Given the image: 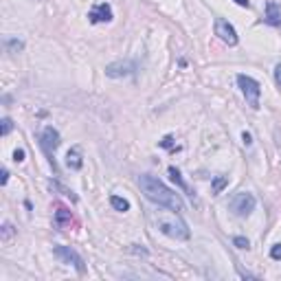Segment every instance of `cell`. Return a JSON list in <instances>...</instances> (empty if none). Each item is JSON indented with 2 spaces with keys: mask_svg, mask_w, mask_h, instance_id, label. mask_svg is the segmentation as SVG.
Here are the masks:
<instances>
[{
  "mask_svg": "<svg viewBox=\"0 0 281 281\" xmlns=\"http://www.w3.org/2000/svg\"><path fill=\"white\" fill-rule=\"evenodd\" d=\"M275 79H277V84L281 86V64H279L277 68H275Z\"/></svg>",
  "mask_w": 281,
  "mask_h": 281,
  "instance_id": "cell-20",
  "label": "cell"
},
{
  "mask_svg": "<svg viewBox=\"0 0 281 281\" xmlns=\"http://www.w3.org/2000/svg\"><path fill=\"white\" fill-rule=\"evenodd\" d=\"M233 244H235L237 248H248V240H246V237H235Z\"/></svg>",
  "mask_w": 281,
  "mask_h": 281,
  "instance_id": "cell-17",
  "label": "cell"
},
{
  "mask_svg": "<svg viewBox=\"0 0 281 281\" xmlns=\"http://www.w3.org/2000/svg\"><path fill=\"white\" fill-rule=\"evenodd\" d=\"M237 84H240L242 92H244V97H246L248 104H251V108H259V95H261L259 84H257L253 77H248V75H240V77H237Z\"/></svg>",
  "mask_w": 281,
  "mask_h": 281,
  "instance_id": "cell-3",
  "label": "cell"
},
{
  "mask_svg": "<svg viewBox=\"0 0 281 281\" xmlns=\"http://www.w3.org/2000/svg\"><path fill=\"white\" fill-rule=\"evenodd\" d=\"M132 70H134V64H130V62H116V64L106 66V75H108V77H125V75H130Z\"/></svg>",
  "mask_w": 281,
  "mask_h": 281,
  "instance_id": "cell-10",
  "label": "cell"
},
{
  "mask_svg": "<svg viewBox=\"0 0 281 281\" xmlns=\"http://www.w3.org/2000/svg\"><path fill=\"white\" fill-rule=\"evenodd\" d=\"M139 185L143 189L145 198L152 200V202L161 204V207L167 209H174V211H182V200L176 191H171L169 187H165L158 178L154 176H140L139 178Z\"/></svg>",
  "mask_w": 281,
  "mask_h": 281,
  "instance_id": "cell-1",
  "label": "cell"
},
{
  "mask_svg": "<svg viewBox=\"0 0 281 281\" xmlns=\"http://www.w3.org/2000/svg\"><path fill=\"white\" fill-rule=\"evenodd\" d=\"M55 222H57L59 226H68V224L73 222V218H70V211L64 209V207H59L57 213H55Z\"/></svg>",
  "mask_w": 281,
  "mask_h": 281,
  "instance_id": "cell-12",
  "label": "cell"
},
{
  "mask_svg": "<svg viewBox=\"0 0 281 281\" xmlns=\"http://www.w3.org/2000/svg\"><path fill=\"white\" fill-rule=\"evenodd\" d=\"M11 128H13V125H11V119H2V134H4V137L11 132Z\"/></svg>",
  "mask_w": 281,
  "mask_h": 281,
  "instance_id": "cell-16",
  "label": "cell"
},
{
  "mask_svg": "<svg viewBox=\"0 0 281 281\" xmlns=\"http://www.w3.org/2000/svg\"><path fill=\"white\" fill-rule=\"evenodd\" d=\"M226 185H228V178H226V176L215 178V182H213V194H220V191H222Z\"/></svg>",
  "mask_w": 281,
  "mask_h": 281,
  "instance_id": "cell-15",
  "label": "cell"
},
{
  "mask_svg": "<svg viewBox=\"0 0 281 281\" xmlns=\"http://www.w3.org/2000/svg\"><path fill=\"white\" fill-rule=\"evenodd\" d=\"M11 235V224H4V240Z\"/></svg>",
  "mask_w": 281,
  "mask_h": 281,
  "instance_id": "cell-23",
  "label": "cell"
},
{
  "mask_svg": "<svg viewBox=\"0 0 281 281\" xmlns=\"http://www.w3.org/2000/svg\"><path fill=\"white\" fill-rule=\"evenodd\" d=\"M156 224L165 235L174 237V240H187L189 237V228L187 224L180 220L178 211L169 209V211H158L156 213Z\"/></svg>",
  "mask_w": 281,
  "mask_h": 281,
  "instance_id": "cell-2",
  "label": "cell"
},
{
  "mask_svg": "<svg viewBox=\"0 0 281 281\" xmlns=\"http://www.w3.org/2000/svg\"><path fill=\"white\" fill-rule=\"evenodd\" d=\"M231 209L235 211L237 215H248L255 209V198H253V194H237L231 202Z\"/></svg>",
  "mask_w": 281,
  "mask_h": 281,
  "instance_id": "cell-5",
  "label": "cell"
},
{
  "mask_svg": "<svg viewBox=\"0 0 281 281\" xmlns=\"http://www.w3.org/2000/svg\"><path fill=\"white\" fill-rule=\"evenodd\" d=\"M7 180H9V171L2 169V178H0V182H2V185H7Z\"/></svg>",
  "mask_w": 281,
  "mask_h": 281,
  "instance_id": "cell-22",
  "label": "cell"
},
{
  "mask_svg": "<svg viewBox=\"0 0 281 281\" xmlns=\"http://www.w3.org/2000/svg\"><path fill=\"white\" fill-rule=\"evenodd\" d=\"M55 255H57L64 264H73L79 273H84V270H86V268H84V259L73 251V248H68V246H55Z\"/></svg>",
  "mask_w": 281,
  "mask_h": 281,
  "instance_id": "cell-4",
  "label": "cell"
},
{
  "mask_svg": "<svg viewBox=\"0 0 281 281\" xmlns=\"http://www.w3.org/2000/svg\"><path fill=\"white\" fill-rule=\"evenodd\" d=\"M66 165L70 169H82V156H79V149H70L66 154Z\"/></svg>",
  "mask_w": 281,
  "mask_h": 281,
  "instance_id": "cell-11",
  "label": "cell"
},
{
  "mask_svg": "<svg viewBox=\"0 0 281 281\" xmlns=\"http://www.w3.org/2000/svg\"><path fill=\"white\" fill-rule=\"evenodd\" d=\"M171 140H174V139H171V137H165V139H163V147H171Z\"/></svg>",
  "mask_w": 281,
  "mask_h": 281,
  "instance_id": "cell-21",
  "label": "cell"
},
{
  "mask_svg": "<svg viewBox=\"0 0 281 281\" xmlns=\"http://www.w3.org/2000/svg\"><path fill=\"white\" fill-rule=\"evenodd\" d=\"M237 4H242V7H248V0H235Z\"/></svg>",
  "mask_w": 281,
  "mask_h": 281,
  "instance_id": "cell-24",
  "label": "cell"
},
{
  "mask_svg": "<svg viewBox=\"0 0 281 281\" xmlns=\"http://www.w3.org/2000/svg\"><path fill=\"white\" fill-rule=\"evenodd\" d=\"M266 22L273 27H281V4L277 0H268L266 2Z\"/></svg>",
  "mask_w": 281,
  "mask_h": 281,
  "instance_id": "cell-7",
  "label": "cell"
},
{
  "mask_svg": "<svg viewBox=\"0 0 281 281\" xmlns=\"http://www.w3.org/2000/svg\"><path fill=\"white\" fill-rule=\"evenodd\" d=\"M110 204L114 207L116 211H128L130 209V202L125 198H119V196H112L110 198Z\"/></svg>",
  "mask_w": 281,
  "mask_h": 281,
  "instance_id": "cell-13",
  "label": "cell"
},
{
  "mask_svg": "<svg viewBox=\"0 0 281 281\" xmlns=\"http://www.w3.org/2000/svg\"><path fill=\"white\" fill-rule=\"evenodd\" d=\"M13 161H16V163L25 161V149H16V152H13Z\"/></svg>",
  "mask_w": 281,
  "mask_h": 281,
  "instance_id": "cell-19",
  "label": "cell"
},
{
  "mask_svg": "<svg viewBox=\"0 0 281 281\" xmlns=\"http://www.w3.org/2000/svg\"><path fill=\"white\" fill-rule=\"evenodd\" d=\"M88 18H90V22H110V20H112V9H110V4H106V2L97 4V7L92 9L90 13H88Z\"/></svg>",
  "mask_w": 281,
  "mask_h": 281,
  "instance_id": "cell-8",
  "label": "cell"
},
{
  "mask_svg": "<svg viewBox=\"0 0 281 281\" xmlns=\"http://www.w3.org/2000/svg\"><path fill=\"white\" fill-rule=\"evenodd\" d=\"M169 176H171V180L176 182L180 189H185L187 191V185H185V180H182V176H180V171L176 169V167H169Z\"/></svg>",
  "mask_w": 281,
  "mask_h": 281,
  "instance_id": "cell-14",
  "label": "cell"
},
{
  "mask_svg": "<svg viewBox=\"0 0 281 281\" xmlns=\"http://www.w3.org/2000/svg\"><path fill=\"white\" fill-rule=\"evenodd\" d=\"M270 255H273V259H281V244H275Z\"/></svg>",
  "mask_w": 281,
  "mask_h": 281,
  "instance_id": "cell-18",
  "label": "cell"
},
{
  "mask_svg": "<svg viewBox=\"0 0 281 281\" xmlns=\"http://www.w3.org/2000/svg\"><path fill=\"white\" fill-rule=\"evenodd\" d=\"M59 145V134L57 130L53 128H44V132H42V147L46 149V154H51L55 147Z\"/></svg>",
  "mask_w": 281,
  "mask_h": 281,
  "instance_id": "cell-9",
  "label": "cell"
},
{
  "mask_svg": "<svg viewBox=\"0 0 281 281\" xmlns=\"http://www.w3.org/2000/svg\"><path fill=\"white\" fill-rule=\"evenodd\" d=\"M215 35H220V40L226 42V44H237V33L235 29H233L231 25H228L226 20H222V18H218L215 20Z\"/></svg>",
  "mask_w": 281,
  "mask_h": 281,
  "instance_id": "cell-6",
  "label": "cell"
}]
</instances>
